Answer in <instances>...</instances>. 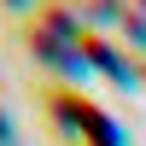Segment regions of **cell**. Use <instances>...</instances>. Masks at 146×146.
Returning <instances> with one entry per match:
<instances>
[{"label":"cell","mask_w":146,"mask_h":146,"mask_svg":"<svg viewBox=\"0 0 146 146\" xmlns=\"http://www.w3.org/2000/svg\"><path fill=\"white\" fill-rule=\"evenodd\" d=\"M12 140V117H6V105H0V146Z\"/></svg>","instance_id":"obj_1"}]
</instances>
